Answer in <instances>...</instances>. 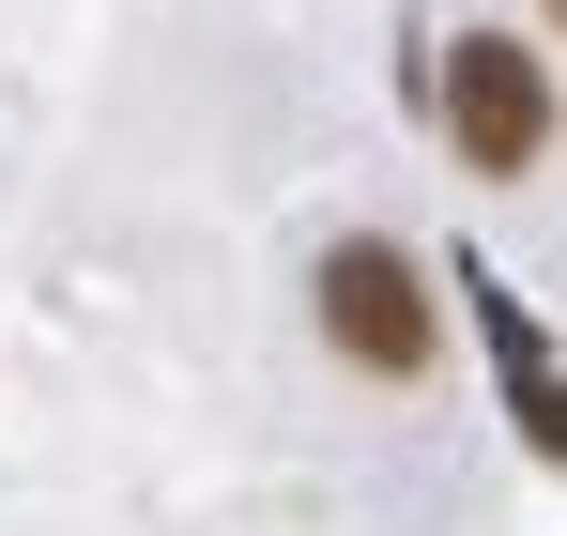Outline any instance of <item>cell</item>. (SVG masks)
Instances as JSON below:
<instances>
[{
  "label": "cell",
  "mask_w": 567,
  "mask_h": 536,
  "mask_svg": "<svg viewBox=\"0 0 567 536\" xmlns=\"http://www.w3.org/2000/svg\"><path fill=\"white\" fill-rule=\"evenodd\" d=\"M461 307L491 322V368H506V414H522V445H537V460H567V368L537 353V322H522V291L461 261Z\"/></svg>",
  "instance_id": "obj_3"
},
{
  "label": "cell",
  "mask_w": 567,
  "mask_h": 536,
  "mask_svg": "<svg viewBox=\"0 0 567 536\" xmlns=\"http://www.w3.org/2000/svg\"><path fill=\"white\" fill-rule=\"evenodd\" d=\"M537 16H567V0H537Z\"/></svg>",
  "instance_id": "obj_4"
},
{
  "label": "cell",
  "mask_w": 567,
  "mask_h": 536,
  "mask_svg": "<svg viewBox=\"0 0 567 536\" xmlns=\"http://www.w3.org/2000/svg\"><path fill=\"white\" fill-rule=\"evenodd\" d=\"M445 138H461V169H537V154H553V78H537V47L461 31V47H445Z\"/></svg>",
  "instance_id": "obj_1"
},
{
  "label": "cell",
  "mask_w": 567,
  "mask_h": 536,
  "mask_svg": "<svg viewBox=\"0 0 567 536\" xmlns=\"http://www.w3.org/2000/svg\"><path fill=\"white\" fill-rule=\"evenodd\" d=\"M322 338L353 368H383V383H414L430 338H445V307H430V276L399 261V246H338V261H322Z\"/></svg>",
  "instance_id": "obj_2"
}]
</instances>
